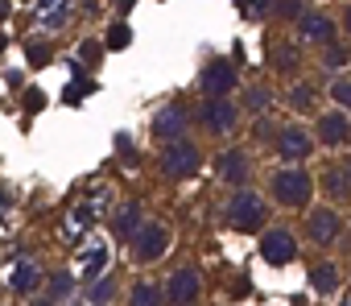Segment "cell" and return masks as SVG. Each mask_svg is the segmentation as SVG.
<instances>
[{"label": "cell", "instance_id": "obj_1", "mask_svg": "<svg viewBox=\"0 0 351 306\" xmlns=\"http://www.w3.org/2000/svg\"><path fill=\"white\" fill-rule=\"evenodd\" d=\"M269 191H273L277 207H285V211H306L314 203V178L302 170V162H285L269 178Z\"/></svg>", "mask_w": 351, "mask_h": 306}, {"label": "cell", "instance_id": "obj_2", "mask_svg": "<svg viewBox=\"0 0 351 306\" xmlns=\"http://www.w3.org/2000/svg\"><path fill=\"white\" fill-rule=\"evenodd\" d=\"M223 224L232 228V232H261L265 224H269V203H265V195L261 191H252V187H236V195L228 199V207H223Z\"/></svg>", "mask_w": 351, "mask_h": 306}, {"label": "cell", "instance_id": "obj_3", "mask_svg": "<svg viewBox=\"0 0 351 306\" xmlns=\"http://www.w3.org/2000/svg\"><path fill=\"white\" fill-rule=\"evenodd\" d=\"M199 170H203V149H199L191 137L165 141V149H161V174H165V178L186 183V178H195Z\"/></svg>", "mask_w": 351, "mask_h": 306}, {"label": "cell", "instance_id": "obj_4", "mask_svg": "<svg viewBox=\"0 0 351 306\" xmlns=\"http://www.w3.org/2000/svg\"><path fill=\"white\" fill-rule=\"evenodd\" d=\"M169 240H173V236H169V228H165L161 220H145V224L132 232V240H128V244H132V261H136V265H157V261L169 252Z\"/></svg>", "mask_w": 351, "mask_h": 306}, {"label": "cell", "instance_id": "obj_5", "mask_svg": "<svg viewBox=\"0 0 351 306\" xmlns=\"http://www.w3.org/2000/svg\"><path fill=\"white\" fill-rule=\"evenodd\" d=\"M195 116H199V124H203L207 132L228 137V132H236V124H240V104H236L232 95H207V104H203Z\"/></svg>", "mask_w": 351, "mask_h": 306}, {"label": "cell", "instance_id": "obj_6", "mask_svg": "<svg viewBox=\"0 0 351 306\" xmlns=\"http://www.w3.org/2000/svg\"><path fill=\"white\" fill-rule=\"evenodd\" d=\"M261 261H269V265H289V261H298V236L289 232V228H269V232H261Z\"/></svg>", "mask_w": 351, "mask_h": 306}, {"label": "cell", "instance_id": "obj_7", "mask_svg": "<svg viewBox=\"0 0 351 306\" xmlns=\"http://www.w3.org/2000/svg\"><path fill=\"white\" fill-rule=\"evenodd\" d=\"M273 149L281 153V162H306L310 153H314V132H306L298 124H285V128H277Z\"/></svg>", "mask_w": 351, "mask_h": 306}, {"label": "cell", "instance_id": "obj_8", "mask_svg": "<svg viewBox=\"0 0 351 306\" xmlns=\"http://www.w3.org/2000/svg\"><path fill=\"white\" fill-rule=\"evenodd\" d=\"M199 87H203V95H232L240 87V75L228 58H211L199 75Z\"/></svg>", "mask_w": 351, "mask_h": 306}, {"label": "cell", "instance_id": "obj_9", "mask_svg": "<svg viewBox=\"0 0 351 306\" xmlns=\"http://www.w3.org/2000/svg\"><path fill=\"white\" fill-rule=\"evenodd\" d=\"M339 232H343V215H339L330 203H322V207H314V211L306 215V236H310V244H335Z\"/></svg>", "mask_w": 351, "mask_h": 306}, {"label": "cell", "instance_id": "obj_10", "mask_svg": "<svg viewBox=\"0 0 351 306\" xmlns=\"http://www.w3.org/2000/svg\"><path fill=\"white\" fill-rule=\"evenodd\" d=\"M293 21H298V25H293L298 42H314V46H326V42L335 38V21H330L326 13H318V9H302Z\"/></svg>", "mask_w": 351, "mask_h": 306}, {"label": "cell", "instance_id": "obj_11", "mask_svg": "<svg viewBox=\"0 0 351 306\" xmlns=\"http://www.w3.org/2000/svg\"><path fill=\"white\" fill-rule=\"evenodd\" d=\"M314 141L326 145V149H347V141H351V120H347V112H322L318 124H314Z\"/></svg>", "mask_w": 351, "mask_h": 306}, {"label": "cell", "instance_id": "obj_12", "mask_svg": "<svg viewBox=\"0 0 351 306\" xmlns=\"http://www.w3.org/2000/svg\"><path fill=\"white\" fill-rule=\"evenodd\" d=\"M191 120H195V112H191V108H182V104H169V108H161V112L153 116V137H157V141L186 137Z\"/></svg>", "mask_w": 351, "mask_h": 306}, {"label": "cell", "instance_id": "obj_13", "mask_svg": "<svg viewBox=\"0 0 351 306\" xmlns=\"http://www.w3.org/2000/svg\"><path fill=\"white\" fill-rule=\"evenodd\" d=\"M215 170H219V178L232 183V187H248V183H252V158H248L244 149H223L219 162H215Z\"/></svg>", "mask_w": 351, "mask_h": 306}, {"label": "cell", "instance_id": "obj_14", "mask_svg": "<svg viewBox=\"0 0 351 306\" xmlns=\"http://www.w3.org/2000/svg\"><path fill=\"white\" fill-rule=\"evenodd\" d=\"M199 294H203V277H199V269L182 265V269H173V273H169V281H165V298H169V302H195Z\"/></svg>", "mask_w": 351, "mask_h": 306}, {"label": "cell", "instance_id": "obj_15", "mask_svg": "<svg viewBox=\"0 0 351 306\" xmlns=\"http://www.w3.org/2000/svg\"><path fill=\"white\" fill-rule=\"evenodd\" d=\"M145 224V207L141 203H128V207H120L116 215H112V236L116 240H132V232Z\"/></svg>", "mask_w": 351, "mask_h": 306}, {"label": "cell", "instance_id": "obj_16", "mask_svg": "<svg viewBox=\"0 0 351 306\" xmlns=\"http://www.w3.org/2000/svg\"><path fill=\"white\" fill-rule=\"evenodd\" d=\"M318 187L330 203H351V174L347 170H326L318 174Z\"/></svg>", "mask_w": 351, "mask_h": 306}, {"label": "cell", "instance_id": "obj_17", "mask_svg": "<svg viewBox=\"0 0 351 306\" xmlns=\"http://www.w3.org/2000/svg\"><path fill=\"white\" fill-rule=\"evenodd\" d=\"M310 290L314 294H322V298H335L339 294V269L326 261V265H314L310 269Z\"/></svg>", "mask_w": 351, "mask_h": 306}, {"label": "cell", "instance_id": "obj_18", "mask_svg": "<svg viewBox=\"0 0 351 306\" xmlns=\"http://www.w3.org/2000/svg\"><path fill=\"white\" fill-rule=\"evenodd\" d=\"M9 285H13V294H34V290L42 285V269H38L34 261H21V265L13 269Z\"/></svg>", "mask_w": 351, "mask_h": 306}, {"label": "cell", "instance_id": "obj_19", "mask_svg": "<svg viewBox=\"0 0 351 306\" xmlns=\"http://www.w3.org/2000/svg\"><path fill=\"white\" fill-rule=\"evenodd\" d=\"M269 104H273V87H265V83H252V87H244V99H240V112H269Z\"/></svg>", "mask_w": 351, "mask_h": 306}, {"label": "cell", "instance_id": "obj_20", "mask_svg": "<svg viewBox=\"0 0 351 306\" xmlns=\"http://www.w3.org/2000/svg\"><path fill=\"white\" fill-rule=\"evenodd\" d=\"M273 67L281 71V75H293L298 71V62H302V54H298V46L293 42H273Z\"/></svg>", "mask_w": 351, "mask_h": 306}, {"label": "cell", "instance_id": "obj_21", "mask_svg": "<svg viewBox=\"0 0 351 306\" xmlns=\"http://www.w3.org/2000/svg\"><path fill=\"white\" fill-rule=\"evenodd\" d=\"M42 25L46 30H58V25H66V17H71V0H42Z\"/></svg>", "mask_w": 351, "mask_h": 306}, {"label": "cell", "instance_id": "obj_22", "mask_svg": "<svg viewBox=\"0 0 351 306\" xmlns=\"http://www.w3.org/2000/svg\"><path fill=\"white\" fill-rule=\"evenodd\" d=\"M161 298H165V290L153 285V281H136V285L128 290V302H136V306H157Z\"/></svg>", "mask_w": 351, "mask_h": 306}, {"label": "cell", "instance_id": "obj_23", "mask_svg": "<svg viewBox=\"0 0 351 306\" xmlns=\"http://www.w3.org/2000/svg\"><path fill=\"white\" fill-rule=\"evenodd\" d=\"M322 62H326L330 71L347 67V62H351V46H343V42H335V38H330V42L322 46Z\"/></svg>", "mask_w": 351, "mask_h": 306}, {"label": "cell", "instance_id": "obj_24", "mask_svg": "<svg viewBox=\"0 0 351 306\" xmlns=\"http://www.w3.org/2000/svg\"><path fill=\"white\" fill-rule=\"evenodd\" d=\"M104 46H108V50H128V46H132V30H128L124 21H116V25L108 30V38H104Z\"/></svg>", "mask_w": 351, "mask_h": 306}, {"label": "cell", "instance_id": "obj_25", "mask_svg": "<svg viewBox=\"0 0 351 306\" xmlns=\"http://www.w3.org/2000/svg\"><path fill=\"white\" fill-rule=\"evenodd\" d=\"M71 294H75V277H71V273H54L46 298H50V302H62V298H71Z\"/></svg>", "mask_w": 351, "mask_h": 306}, {"label": "cell", "instance_id": "obj_26", "mask_svg": "<svg viewBox=\"0 0 351 306\" xmlns=\"http://www.w3.org/2000/svg\"><path fill=\"white\" fill-rule=\"evenodd\" d=\"M25 58H29V67H46V62H50V42H46V38H29Z\"/></svg>", "mask_w": 351, "mask_h": 306}, {"label": "cell", "instance_id": "obj_27", "mask_svg": "<svg viewBox=\"0 0 351 306\" xmlns=\"http://www.w3.org/2000/svg\"><path fill=\"white\" fill-rule=\"evenodd\" d=\"M289 108H293V112H310V108H314V87H310V83H298V87L289 91Z\"/></svg>", "mask_w": 351, "mask_h": 306}, {"label": "cell", "instance_id": "obj_28", "mask_svg": "<svg viewBox=\"0 0 351 306\" xmlns=\"http://www.w3.org/2000/svg\"><path fill=\"white\" fill-rule=\"evenodd\" d=\"M87 302H112L116 298V281L112 277H99V281H91V290L83 294Z\"/></svg>", "mask_w": 351, "mask_h": 306}, {"label": "cell", "instance_id": "obj_29", "mask_svg": "<svg viewBox=\"0 0 351 306\" xmlns=\"http://www.w3.org/2000/svg\"><path fill=\"white\" fill-rule=\"evenodd\" d=\"M273 137H277V124L261 112L256 116V124H252V141H261V145H273Z\"/></svg>", "mask_w": 351, "mask_h": 306}, {"label": "cell", "instance_id": "obj_30", "mask_svg": "<svg viewBox=\"0 0 351 306\" xmlns=\"http://www.w3.org/2000/svg\"><path fill=\"white\" fill-rule=\"evenodd\" d=\"M302 9H306V0H273V17H285V21H293Z\"/></svg>", "mask_w": 351, "mask_h": 306}, {"label": "cell", "instance_id": "obj_31", "mask_svg": "<svg viewBox=\"0 0 351 306\" xmlns=\"http://www.w3.org/2000/svg\"><path fill=\"white\" fill-rule=\"evenodd\" d=\"M330 99L351 112V79H335V83H330Z\"/></svg>", "mask_w": 351, "mask_h": 306}, {"label": "cell", "instance_id": "obj_32", "mask_svg": "<svg viewBox=\"0 0 351 306\" xmlns=\"http://www.w3.org/2000/svg\"><path fill=\"white\" fill-rule=\"evenodd\" d=\"M244 13H248L252 21H261V17H273V0H244Z\"/></svg>", "mask_w": 351, "mask_h": 306}, {"label": "cell", "instance_id": "obj_33", "mask_svg": "<svg viewBox=\"0 0 351 306\" xmlns=\"http://www.w3.org/2000/svg\"><path fill=\"white\" fill-rule=\"evenodd\" d=\"M79 54H83V62H95V67H99V54H104V50H99V42H91V38H87Z\"/></svg>", "mask_w": 351, "mask_h": 306}, {"label": "cell", "instance_id": "obj_34", "mask_svg": "<svg viewBox=\"0 0 351 306\" xmlns=\"http://www.w3.org/2000/svg\"><path fill=\"white\" fill-rule=\"evenodd\" d=\"M87 91H95V83H91V79H87V83H75V87L66 91V99H71V104H79V99H83Z\"/></svg>", "mask_w": 351, "mask_h": 306}, {"label": "cell", "instance_id": "obj_35", "mask_svg": "<svg viewBox=\"0 0 351 306\" xmlns=\"http://www.w3.org/2000/svg\"><path fill=\"white\" fill-rule=\"evenodd\" d=\"M116 13H132V0H116Z\"/></svg>", "mask_w": 351, "mask_h": 306}, {"label": "cell", "instance_id": "obj_36", "mask_svg": "<svg viewBox=\"0 0 351 306\" xmlns=\"http://www.w3.org/2000/svg\"><path fill=\"white\" fill-rule=\"evenodd\" d=\"M343 30H347V34H351V5H347V9H343Z\"/></svg>", "mask_w": 351, "mask_h": 306}, {"label": "cell", "instance_id": "obj_37", "mask_svg": "<svg viewBox=\"0 0 351 306\" xmlns=\"http://www.w3.org/2000/svg\"><path fill=\"white\" fill-rule=\"evenodd\" d=\"M83 5H87V9H95V0H83Z\"/></svg>", "mask_w": 351, "mask_h": 306}, {"label": "cell", "instance_id": "obj_38", "mask_svg": "<svg viewBox=\"0 0 351 306\" xmlns=\"http://www.w3.org/2000/svg\"><path fill=\"white\" fill-rule=\"evenodd\" d=\"M343 170H347V174H351V158H347V166H343Z\"/></svg>", "mask_w": 351, "mask_h": 306}]
</instances>
